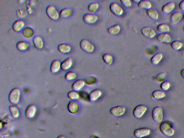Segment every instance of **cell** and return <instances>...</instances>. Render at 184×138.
I'll return each mask as SVG.
<instances>
[{
	"instance_id": "6da1fadb",
	"label": "cell",
	"mask_w": 184,
	"mask_h": 138,
	"mask_svg": "<svg viewBox=\"0 0 184 138\" xmlns=\"http://www.w3.org/2000/svg\"><path fill=\"white\" fill-rule=\"evenodd\" d=\"M160 129L161 133L167 136H171L175 133L174 130L166 122H163L161 123Z\"/></svg>"
},
{
	"instance_id": "7a4b0ae2",
	"label": "cell",
	"mask_w": 184,
	"mask_h": 138,
	"mask_svg": "<svg viewBox=\"0 0 184 138\" xmlns=\"http://www.w3.org/2000/svg\"><path fill=\"white\" fill-rule=\"evenodd\" d=\"M46 13L51 20L56 21L59 19L60 13L53 5H49L46 9Z\"/></svg>"
},
{
	"instance_id": "3957f363",
	"label": "cell",
	"mask_w": 184,
	"mask_h": 138,
	"mask_svg": "<svg viewBox=\"0 0 184 138\" xmlns=\"http://www.w3.org/2000/svg\"><path fill=\"white\" fill-rule=\"evenodd\" d=\"M20 91L17 88H14L11 91L9 95V100L14 104H17L19 102Z\"/></svg>"
},
{
	"instance_id": "277c9868",
	"label": "cell",
	"mask_w": 184,
	"mask_h": 138,
	"mask_svg": "<svg viewBox=\"0 0 184 138\" xmlns=\"http://www.w3.org/2000/svg\"><path fill=\"white\" fill-rule=\"evenodd\" d=\"M152 117L155 122L159 123L161 122L163 118L162 108L159 107H156L153 109Z\"/></svg>"
},
{
	"instance_id": "5b68a950",
	"label": "cell",
	"mask_w": 184,
	"mask_h": 138,
	"mask_svg": "<svg viewBox=\"0 0 184 138\" xmlns=\"http://www.w3.org/2000/svg\"><path fill=\"white\" fill-rule=\"evenodd\" d=\"M79 45L81 49L87 53H91L94 50V46L86 39L82 40Z\"/></svg>"
},
{
	"instance_id": "8992f818",
	"label": "cell",
	"mask_w": 184,
	"mask_h": 138,
	"mask_svg": "<svg viewBox=\"0 0 184 138\" xmlns=\"http://www.w3.org/2000/svg\"><path fill=\"white\" fill-rule=\"evenodd\" d=\"M110 9L111 13L116 16H121L123 13L122 8L118 4L114 2L110 4Z\"/></svg>"
},
{
	"instance_id": "52a82bcc",
	"label": "cell",
	"mask_w": 184,
	"mask_h": 138,
	"mask_svg": "<svg viewBox=\"0 0 184 138\" xmlns=\"http://www.w3.org/2000/svg\"><path fill=\"white\" fill-rule=\"evenodd\" d=\"M147 110V107L142 105H138L135 107L133 111V115L136 118L142 117Z\"/></svg>"
},
{
	"instance_id": "ba28073f",
	"label": "cell",
	"mask_w": 184,
	"mask_h": 138,
	"mask_svg": "<svg viewBox=\"0 0 184 138\" xmlns=\"http://www.w3.org/2000/svg\"><path fill=\"white\" fill-rule=\"evenodd\" d=\"M126 108L122 106L112 107L110 110L111 114L114 117H120L123 115L126 111Z\"/></svg>"
},
{
	"instance_id": "9c48e42d",
	"label": "cell",
	"mask_w": 184,
	"mask_h": 138,
	"mask_svg": "<svg viewBox=\"0 0 184 138\" xmlns=\"http://www.w3.org/2000/svg\"><path fill=\"white\" fill-rule=\"evenodd\" d=\"M83 19L85 23L90 25L95 23L97 21L98 17L93 14L86 13L83 15Z\"/></svg>"
},
{
	"instance_id": "30bf717a",
	"label": "cell",
	"mask_w": 184,
	"mask_h": 138,
	"mask_svg": "<svg viewBox=\"0 0 184 138\" xmlns=\"http://www.w3.org/2000/svg\"><path fill=\"white\" fill-rule=\"evenodd\" d=\"M150 129L146 128H142L137 129L134 131L135 136L138 138H142L146 136L150 133Z\"/></svg>"
},
{
	"instance_id": "8fae6325",
	"label": "cell",
	"mask_w": 184,
	"mask_h": 138,
	"mask_svg": "<svg viewBox=\"0 0 184 138\" xmlns=\"http://www.w3.org/2000/svg\"><path fill=\"white\" fill-rule=\"evenodd\" d=\"M67 108L69 113L73 114H76L78 113L79 110V104L73 101H69L67 106Z\"/></svg>"
},
{
	"instance_id": "7c38bea8",
	"label": "cell",
	"mask_w": 184,
	"mask_h": 138,
	"mask_svg": "<svg viewBox=\"0 0 184 138\" xmlns=\"http://www.w3.org/2000/svg\"><path fill=\"white\" fill-rule=\"evenodd\" d=\"M142 33L145 37L148 38H152L156 34L154 30L148 27H143L142 30Z\"/></svg>"
},
{
	"instance_id": "4fadbf2b",
	"label": "cell",
	"mask_w": 184,
	"mask_h": 138,
	"mask_svg": "<svg viewBox=\"0 0 184 138\" xmlns=\"http://www.w3.org/2000/svg\"><path fill=\"white\" fill-rule=\"evenodd\" d=\"M36 112V108L34 105H30L26 109L25 115L28 118H33Z\"/></svg>"
},
{
	"instance_id": "5bb4252c",
	"label": "cell",
	"mask_w": 184,
	"mask_h": 138,
	"mask_svg": "<svg viewBox=\"0 0 184 138\" xmlns=\"http://www.w3.org/2000/svg\"><path fill=\"white\" fill-rule=\"evenodd\" d=\"M157 40L161 43L169 44L171 42V37L169 34L167 33H161L157 36Z\"/></svg>"
},
{
	"instance_id": "9a60e30c",
	"label": "cell",
	"mask_w": 184,
	"mask_h": 138,
	"mask_svg": "<svg viewBox=\"0 0 184 138\" xmlns=\"http://www.w3.org/2000/svg\"><path fill=\"white\" fill-rule=\"evenodd\" d=\"M33 43L35 47L38 50L42 49L44 47L43 40L40 36H36L33 38Z\"/></svg>"
},
{
	"instance_id": "2e32d148",
	"label": "cell",
	"mask_w": 184,
	"mask_h": 138,
	"mask_svg": "<svg viewBox=\"0 0 184 138\" xmlns=\"http://www.w3.org/2000/svg\"><path fill=\"white\" fill-rule=\"evenodd\" d=\"M24 25L25 23L22 20H16L12 25V29L15 32H19L23 29Z\"/></svg>"
},
{
	"instance_id": "e0dca14e",
	"label": "cell",
	"mask_w": 184,
	"mask_h": 138,
	"mask_svg": "<svg viewBox=\"0 0 184 138\" xmlns=\"http://www.w3.org/2000/svg\"><path fill=\"white\" fill-rule=\"evenodd\" d=\"M183 17L182 13L180 12H175L171 16L170 21L171 24L175 25L180 21Z\"/></svg>"
},
{
	"instance_id": "ac0fdd59",
	"label": "cell",
	"mask_w": 184,
	"mask_h": 138,
	"mask_svg": "<svg viewBox=\"0 0 184 138\" xmlns=\"http://www.w3.org/2000/svg\"><path fill=\"white\" fill-rule=\"evenodd\" d=\"M101 91L98 89L92 91L89 95V100L90 101H94L101 96Z\"/></svg>"
},
{
	"instance_id": "d6986e66",
	"label": "cell",
	"mask_w": 184,
	"mask_h": 138,
	"mask_svg": "<svg viewBox=\"0 0 184 138\" xmlns=\"http://www.w3.org/2000/svg\"><path fill=\"white\" fill-rule=\"evenodd\" d=\"M175 7V4L173 2H169L163 6L161 10L164 13L168 14L171 13Z\"/></svg>"
},
{
	"instance_id": "ffe728a7",
	"label": "cell",
	"mask_w": 184,
	"mask_h": 138,
	"mask_svg": "<svg viewBox=\"0 0 184 138\" xmlns=\"http://www.w3.org/2000/svg\"><path fill=\"white\" fill-rule=\"evenodd\" d=\"M61 68V63L60 61L54 60L53 61L50 66V71L51 73L55 74L59 71Z\"/></svg>"
},
{
	"instance_id": "44dd1931",
	"label": "cell",
	"mask_w": 184,
	"mask_h": 138,
	"mask_svg": "<svg viewBox=\"0 0 184 138\" xmlns=\"http://www.w3.org/2000/svg\"><path fill=\"white\" fill-rule=\"evenodd\" d=\"M73 64V60L71 58H68L61 63V68L63 70L67 71L70 69Z\"/></svg>"
},
{
	"instance_id": "7402d4cb",
	"label": "cell",
	"mask_w": 184,
	"mask_h": 138,
	"mask_svg": "<svg viewBox=\"0 0 184 138\" xmlns=\"http://www.w3.org/2000/svg\"><path fill=\"white\" fill-rule=\"evenodd\" d=\"M85 84L84 81L82 80H77L73 83L72 88L75 91H79L81 90Z\"/></svg>"
},
{
	"instance_id": "603a6c76",
	"label": "cell",
	"mask_w": 184,
	"mask_h": 138,
	"mask_svg": "<svg viewBox=\"0 0 184 138\" xmlns=\"http://www.w3.org/2000/svg\"><path fill=\"white\" fill-rule=\"evenodd\" d=\"M58 49L61 53L66 54L71 52V48L69 45L65 44H61L58 46Z\"/></svg>"
},
{
	"instance_id": "cb8c5ba5",
	"label": "cell",
	"mask_w": 184,
	"mask_h": 138,
	"mask_svg": "<svg viewBox=\"0 0 184 138\" xmlns=\"http://www.w3.org/2000/svg\"><path fill=\"white\" fill-rule=\"evenodd\" d=\"M163 54L161 53L155 54L151 59V63L154 65H156L162 60Z\"/></svg>"
},
{
	"instance_id": "d4e9b609",
	"label": "cell",
	"mask_w": 184,
	"mask_h": 138,
	"mask_svg": "<svg viewBox=\"0 0 184 138\" xmlns=\"http://www.w3.org/2000/svg\"><path fill=\"white\" fill-rule=\"evenodd\" d=\"M120 27L118 24L114 25L108 28V32L110 35H115L118 34L120 31Z\"/></svg>"
},
{
	"instance_id": "484cf974",
	"label": "cell",
	"mask_w": 184,
	"mask_h": 138,
	"mask_svg": "<svg viewBox=\"0 0 184 138\" xmlns=\"http://www.w3.org/2000/svg\"><path fill=\"white\" fill-rule=\"evenodd\" d=\"M22 34L24 37L29 39L31 38L34 36V32L31 28L27 27L24 28L23 30Z\"/></svg>"
},
{
	"instance_id": "4316f807",
	"label": "cell",
	"mask_w": 184,
	"mask_h": 138,
	"mask_svg": "<svg viewBox=\"0 0 184 138\" xmlns=\"http://www.w3.org/2000/svg\"><path fill=\"white\" fill-rule=\"evenodd\" d=\"M72 13V10L70 8H65L60 11V17L62 19H65V18L70 17Z\"/></svg>"
},
{
	"instance_id": "83f0119b",
	"label": "cell",
	"mask_w": 184,
	"mask_h": 138,
	"mask_svg": "<svg viewBox=\"0 0 184 138\" xmlns=\"http://www.w3.org/2000/svg\"><path fill=\"white\" fill-rule=\"evenodd\" d=\"M29 47V44L28 42L24 41L18 42L16 44V47L18 50L21 51L27 50Z\"/></svg>"
},
{
	"instance_id": "f1b7e54d",
	"label": "cell",
	"mask_w": 184,
	"mask_h": 138,
	"mask_svg": "<svg viewBox=\"0 0 184 138\" xmlns=\"http://www.w3.org/2000/svg\"><path fill=\"white\" fill-rule=\"evenodd\" d=\"M147 14L149 17L151 19L154 20H157L158 19L159 15L158 13L154 9H151L147 10Z\"/></svg>"
},
{
	"instance_id": "f546056e",
	"label": "cell",
	"mask_w": 184,
	"mask_h": 138,
	"mask_svg": "<svg viewBox=\"0 0 184 138\" xmlns=\"http://www.w3.org/2000/svg\"><path fill=\"white\" fill-rule=\"evenodd\" d=\"M152 3L148 1H141L138 3V7L140 9H149L152 7Z\"/></svg>"
},
{
	"instance_id": "4dcf8cb0",
	"label": "cell",
	"mask_w": 184,
	"mask_h": 138,
	"mask_svg": "<svg viewBox=\"0 0 184 138\" xmlns=\"http://www.w3.org/2000/svg\"><path fill=\"white\" fill-rule=\"evenodd\" d=\"M157 30L161 33H165L169 32L170 27L167 24H161L157 27Z\"/></svg>"
},
{
	"instance_id": "1f68e13d",
	"label": "cell",
	"mask_w": 184,
	"mask_h": 138,
	"mask_svg": "<svg viewBox=\"0 0 184 138\" xmlns=\"http://www.w3.org/2000/svg\"><path fill=\"white\" fill-rule=\"evenodd\" d=\"M152 96L155 99H163L165 96V93L162 91L156 90L153 91Z\"/></svg>"
},
{
	"instance_id": "d6a6232c",
	"label": "cell",
	"mask_w": 184,
	"mask_h": 138,
	"mask_svg": "<svg viewBox=\"0 0 184 138\" xmlns=\"http://www.w3.org/2000/svg\"><path fill=\"white\" fill-rule=\"evenodd\" d=\"M102 58L104 62L108 65H110L113 62V57L110 54L108 53L104 54L102 56Z\"/></svg>"
},
{
	"instance_id": "836d02e7",
	"label": "cell",
	"mask_w": 184,
	"mask_h": 138,
	"mask_svg": "<svg viewBox=\"0 0 184 138\" xmlns=\"http://www.w3.org/2000/svg\"><path fill=\"white\" fill-rule=\"evenodd\" d=\"M9 110L12 116L14 118H17L19 116V111L17 107L15 106H10Z\"/></svg>"
},
{
	"instance_id": "e575fe53",
	"label": "cell",
	"mask_w": 184,
	"mask_h": 138,
	"mask_svg": "<svg viewBox=\"0 0 184 138\" xmlns=\"http://www.w3.org/2000/svg\"><path fill=\"white\" fill-rule=\"evenodd\" d=\"M183 44L180 41L175 40L171 43V46L173 49L175 50H178L181 49L182 47Z\"/></svg>"
},
{
	"instance_id": "d590c367",
	"label": "cell",
	"mask_w": 184,
	"mask_h": 138,
	"mask_svg": "<svg viewBox=\"0 0 184 138\" xmlns=\"http://www.w3.org/2000/svg\"><path fill=\"white\" fill-rule=\"evenodd\" d=\"M99 7V4L97 3L93 2L90 4L88 7V9L90 13H94L97 11Z\"/></svg>"
},
{
	"instance_id": "8d00e7d4",
	"label": "cell",
	"mask_w": 184,
	"mask_h": 138,
	"mask_svg": "<svg viewBox=\"0 0 184 138\" xmlns=\"http://www.w3.org/2000/svg\"><path fill=\"white\" fill-rule=\"evenodd\" d=\"M68 97L71 100H74L78 99L79 97V94L77 91H69L68 94Z\"/></svg>"
},
{
	"instance_id": "74e56055",
	"label": "cell",
	"mask_w": 184,
	"mask_h": 138,
	"mask_svg": "<svg viewBox=\"0 0 184 138\" xmlns=\"http://www.w3.org/2000/svg\"><path fill=\"white\" fill-rule=\"evenodd\" d=\"M84 81L86 84L89 85H92L95 84L97 82V80L95 77L89 76L85 78Z\"/></svg>"
},
{
	"instance_id": "f35d334b",
	"label": "cell",
	"mask_w": 184,
	"mask_h": 138,
	"mask_svg": "<svg viewBox=\"0 0 184 138\" xmlns=\"http://www.w3.org/2000/svg\"><path fill=\"white\" fill-rule=\"evenodd\" d=\"M77 78V74L74 72H69L66 73L65 75V78L67 81L75 80Z\"/></svg>"
},
{
	"instance_id": "ab89813d",
	"label": "cell",
	"mask_w": 184,
	"mask_h": 138,
	"mask_svg": "<svg viewBox=\"0 0 184 138\" xmlns=\"http://www.w3.org/2000/svg\"><path fill=\"white\" fill-rule=\"evenodd\" d=\"M166 78V73L164 72L161 73L157 75L156 78V80L157 82H162L165 80Z\"/></svg>"
},
{
	"instance_id": "60d3db41",
	"label": "cell",
	"mask_w": 184,
	"mask_h": 138,
	"mask_svg": "<svg viewBox=\"0 0 184 138\" xmlns=\"http://www.w3.org/2000/svg\"><path fill=\"white\" fill-rule=\"evenodd\" d=\"M160 86L161 89L163 90L167 91L168 90L170 87V83L167 81H165L161 83Z\"/></svg>"
},
{
	"instance_id": "b9f144b4",
	"label": "cell",
	"mask_w": 184,
	"mask_h": 138,
	"mask_svg": "<svg viewBox=\"0 0 184 138\" xmlns=\"http://www.w3.org/2000/svg\"><path fill=\"white\" fill-rule=\"evenodd\" d=\"M120 2L122 5L125 7H129L131 6L132 3L130 0H121Z\"/></svg>"
},
{
	"instance_id": "7bdbcfd3",
	"label": "cell",
	"mask_w": 184,
	"mask_h": 138,
	"mask_svg": "<svg viewBox=\"0 0 184 138\" xmlns=\"http://www.w3.org/2000/svg\"><path fill=\"white\" fill-rule=\"evenodd\" d=\"M179 8L180 9L184 11V0L180 2L179 5Z\"/></svg>"
},
{
	"instance_id": "ee69618b",
	"label": "cell",
	"mask_w": 184,
	"mask_h": 138,
	"mask_svg": "<svg viewBox=\"0 0 184 138\" xmlns=\"http://www.w3.org/2000/svg\"><path fill=\"white\" fill-rule=\"evenodd\" d=\"M181 76L184 78V69L181 71Z\"/></svg>"
},
{
	"instance_id": "f6af8a7d",
	"label": "cell",
	"mask_w": 184,
	"mask_h": 138,
	"mask_svg": "<svg viewBox=\"0 0 184 138\" xmlns=\"http://www.w3.org/2000/svg\"><path fill=\"white\" fill-rule=\"evenodd\" d=\"M140 0H134V1H132L133 2H134L137 3H139L140 1Z\"/></svg>"
},
{
	"instance_id": "bcb514c9",
	"label": "cell",
	"mask_w": 184,
	"mask_h": 138,
	"mask_svg": "<svg viewBox=\"0 0 184 138\" xmlns=\"http://www.w3.org/2000/svg\"><path fill=\"white\" fill-rule=\"evenodd\" d=\"M57 138H65L64 136H59Z\"/></svg>"
},
{
	"instance_id": "7dc6e473",
	"label": "cell",
	"mask_w": 184,
	"mask_h": 138,
	"mask_svg": "<svg viewBox=\"0 0 184 138\" xmlns=\"http://www.w3.org/2000/svg\"><path fill=\"white\" fill-rule=\"evenodd\" d=\"M183 19L184 21V15L183 16Z\"/></svg>"
},
{
	"instance_id": "c3c4849f",
	"label": "cell",
	"mask_w": 184,
	"mask_h": 138,
	"mask_svg": "<svg viewBox=\"0 0 184 138\" xmlns=\"http://www.w3.org/2000/svg\"><path fill=\"white\" fill-rule=\"evenodd\" d=\"M142 138H146V137H142Z\"/></svg>"
},
{
	"instance_id": "681fc988",
	"label": "cell",
	"mask_w": 184,
	"mask_h": 138,
	"mask_svg": "<svg viewBox=\"0 0 184 138\" xmlns=\"http://www.w3.org/2000/svg\"><path fill=\"white\" fill-rule=\"evenodd\" d=\"M183 31H184V27H183Z\"/></svg>"
}]
</instances>
